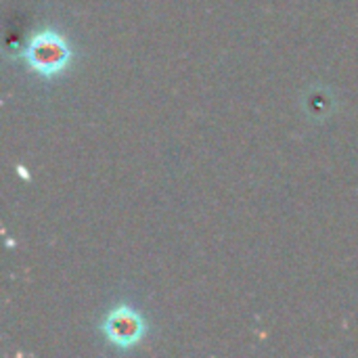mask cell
<instances>
[{
    "mask_svg": "<svg viewBox=\"0 0 358 358\" xmlns=\"http://www.w3.org/2000/svg\"><path fill=\"white\" fill-rule=\"evenodd\" d=\"M34 59H36V65L38 67H55V63H61L63 61V52L57 44H50V42H40L36 52H34Z\"/></svg>",
    "mask_w": 358,
    "mask_h": 358,
    "instance_id": "6da1fadb",
    "label": "cell"
},
{
    "mask_svg": "<svg viewBox=\"0 0 358 358\" xmlns=\"http://www.w3.org/2000/svg\"><path fill=\"white\" fill-rule=\"evenodd\" d=\"M115 325H120V334L113 336V340H126V344H130L132 340H136V331H138V321L134 315L126 313V315H117V319L113 321Z\"/></svg>",
    "mask_w": 358,
    "mask_h": 358,
    "instance_id": "7a4b0ae2",
    "label": "cell"
}]
</instances>
